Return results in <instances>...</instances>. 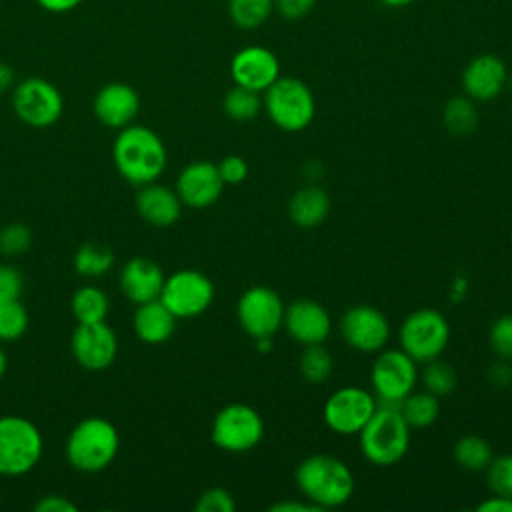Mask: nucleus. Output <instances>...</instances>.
Returning <instances> with one entry per match:
<instances>
[{"label":"nucleus","instance_id":"obj_21","mask_svg":"<svg viewBox=\"0 0 512 512\" xmlns=\"http://www.w3.org/2000/svg\"><path fill=\"white\" fill-rule=\"evenodd\" d=\"M164 280L166 276L154 260L146 256H136L122 266L120 290L130 302L144 304L160 298Z\"/></svg>","mask_w":512,"mask_h":512},{"label":"nucleus","instance_id":"obj_37","mask_svg":"<svg viewBox=\"0 0 512 512\" xmlns=\"http://www.w3.org/2000/svg\"><path fill=\"white\" fill-rule=\"evenodd\" d=\"M488 340L498 358L512 360V314H504L492 322Z\"/></svg>","mask_w":512,"mask_h":512},{"label":"nucleus","instance_id":"obj_36","mask_svg":"<svg viewBox=\"0 0 512 512\" xmlns=\"http://www.w3.org/2000/svg\"><path fill=\"white\" fill-rule=\"evenodd\" d=\"M486 472H488L490 490L498 496L512 498V454L492 458Z\"/></svg>","mask_w":512,"mask_h":512},{"label":"nucleus","instance_id":"obj_18","mask_svg":"<svg viewBox=\"0 0 512 512\" xmlns=\"http://www.w3.org/2000/svg\"><path fill=\"white\" fill-rule=\"evenodd\" d=\"M282 326L288 330V334L296 342L310 346V344L326 342L332 322H330L328 310L322 304H318L316 300H310V298H300V300L290 302L284 308V324Z\"/></svg>","mask_w":512,"mask_h":512},{"label":"nucleus","instance_id":"obj_35","mask_svg":"<svg viewBox=\"0 0 512 512\" xmlns=\"http://www.w3.org/2000/svg\"><path fill=\"white\" fill-rule=\"evenodd\" d=\"M32 246V230L22 222L0 228V254L12 258L24 254Z\"/></svg>","mask_w":512,"mask_h":512},{"label":"nucleus","instance_id":"obj_15","mask_svg":"<svg viewBox=\"0 0 512 512\" xmlns=\"http://www.w3.org/2000/svg\"><path fill=\"white\" fill-rule=\"evenodd\" d=\"M72 356L76 362L92 372L108 368L118 352V340L114 330L106 322L78 324L70 340Z\"/></svg>","mask_w":512,"mask_h":512},{"label":"nucleus","instance_id":"obj_33","mask_svg":"<svg viewBox=\"0 0 512 512\" xmlns=\"http://www.w3.org/2000/svg\"><path fill=\"white\" fill-rule=\"evenodd\" d=\"M28 330V312L20 300L0 302V340L12 342Z\"/></svg>","mask_w":512,"mask_h":512},{"label":"nucleus","instance_id":"obj_41","mask_svg":"<svg viewBox=\"0 0 512 512\" xmlns=\"http://www.w3.org/2000/svg\"><path fill=\"white\" fill-rule=\"evenodd\" d=\"M316 0H274V10L286 20H298L314 8Z\"/></svg>","mask_w":512,"mask_h":512},{"label":"nucleus","instance_id":"obj_8","mask_svg":"<svg viewBox=\"0 0 512 512\" xmlns=\"http://www.w3.org/2000/svg\"><path fill=\"white\" fill-rule=\"evenodd\" d=\"M12 108L28 126L48 128L62 116L64 98L52 82L32 76L14 84Z\"/></svg>","mask_w":512,"mask_h":512},{"label":"nucleus","instance_id":"obj_5","mask_svg":"<svg viewBox=\"0 0 512 512\" xmlns=\"http://www.w3.org/2000/svg\"><path fill=\"white\" fill-rule=\"evenodd\" d=\"M264 108L280 130L300 132L314 120L316 100L302 80L278 76L276 82L264 90Z\"/></svg>","mask_w":512,"mask_h":512},{"label":"nucleus","instance_id":"obj_2","mask_svg":"<svg viewBox=\"0 0 512 512\" xmlns=\"http://www.w3.org/2000/svg\"><path fill=\"white\" fill-rule=\"evenodd\" d=\"M294 476L304 498L322 510L346 504L354 492V476L350 468L330 454H312L304 458Z\"/></svg>","mask_w":512,"mask_h":512},{"label":"nucleus","instance_id":"obj_34","mask_svg":"<svg viewBox=\"0 0 512 512\" xmlns=\"http://www.w3.org/2000/svg\"><path fill=\"white\" fill-rule=\"evenodd\" d=\"M456 372L454 368L440 360V358H434L430 362H426V368H424V374H422V382L426 386L428 392H432L434 396H446L450 394L454 388H456Z\"/></svg>","mask_w":512,"mask_h":512},{"label":"nucleus","instance_id":"obj_23","mask_svg":"<svg viewBox=\"0 0 512 512\" xmlns=\"http://www.w3.org/2000/svg\"><path fill=\"white\" fill-rule=\"evenodd\" d=\"M176 320L178 318L172 314V310L160 298H156L138 304L132 324L138 340L146 344H162L174 334Z\"/></svg>","mask_w":512,"mask_h":512},{"label":"nucleus","instance_id":"obj_32","mask_svg":"<svg viewBox=\"0 0 512 512\" xmlns=\"http://www.w3.org/2000/svg\"><path fill=\"white\" fill-rule=\"evenodd\" d=\"M332 366V356L322 344L306 346L300 356V372L312 384L324 382L332 374Z\"/></svg>","mask_w":512,"mask_h":512},{"label":"nucleus","instance_id":"obj_20","mask_svg":"<svg viewBox=\"0 0 512 512\" xmlns=\"http://www.w3.org/2000/svg\"><path fill=\"white\" fill-rule=\"evenodd\" d=\"M92 110L104 126L120 130L136 118L140 110V96L126 82H108L96 92Z\"/></svg>","mask_w":512,"mask_h":512},{"label":"nucleus","instance_id":"obj_26","mask_svg":"<svg viewBox=\"0 0 512 512\" xmlns=\"http://www.w3.org/2000/svg\"><path fill=\"white\" fill-rule=\"evenodd\" d=\"M444 126L454 136H468L478 126V112L474 100L464 96H452L442 110Z\"/></svg>","mask_w":512,"mask_h":512},{"label":"nucleus","instance_id":"obj_25","mask_svg":"<svg viewBox=\"0 0 512 512\" xmlns=\"http://www.w3.org/2000/svg\"><path fill=\"white\" fill-rule=\"evenodd\" d=\"M400 414L410 428H426L440 414V400L432 392H410L400 400Z\"/></svg>","mask_w":512,"mask_h":512},{"label":"nucleus","instance_id":"obj_6","mask_svg":"<svg viewBox=\"0 0 512 512\" xmlns=\"http://www.w3.org/2000/svg\"><path fill=\"white\" fill-rule=\"evenodd\" d=\"M42 456V434L24 416H0V474L22 476Z\"/></svg>","mask_w":512,"mask_h":512},{"label":"nucleus","instance_id":"obj_44","mask_svg":"<svg viewBox=\"0 0 512 512\" xmlns=\"http://www.w3.org/2000/svg\"><path fill=\"white\" fill-rule=\"evenodd\" d=\"M476 510L478 512H512V498L494 494L492 498H486L484 502H480Z\"/></svg>","mask_w":512,"mask_h":512},{"label":"nucleus","instance_id":"obj_7","mask_svg":"<svg viewBox=\"0 0 512 512\" xmlns=\"http://www.w3.org/2000/svg\"><path fill=\"white\" fill-rule=\"evenodd\" d=\"M400 348L416 362L440 358L450 340L448 320L432 308H422L408 314L398 332Z\"/></svg>","mask_w":512,"mask_h":512},{"label":"nucleus","instance_id":"obj_50","mask_svg":"<svg viewBox=\"0 0 512 512\" xmlns=\"http://www.w3.org/2000/svg\"><path fill=\"white\" fill-rule=\"evenodd\" d=\"M0 502H2V498H0Z\"/></svg>","mask_w":512,"mask_h":512},{"label":"nucleus","instance_id":"obj_43","mask_svg":"<svg viewBox=\"0 0 512 512\" xmlns=\"http://www.w3.org/2000/svg\"><path fill=\"white\" fill-rule=\"evenodd\" d=\"M84 0H36V4L50 14H66L76 10Z\"/></svg>","mask_w":512,"mask_h":512},{"label":"nucleus","instance_id":"obj_17","mask_svg":"<svg viewBox=\"0 0 512 512\" xmlns=\"http://www.w3.org/2000/svg\"><path fill=\"white\" fill-rule=\"evenodd\" d=\"M224 188V180L218 172V164L208 160H198L188 164L176 180V194L188 208H208L212 206Z\"/></svg>","mask_w":512,"mask_h":512},{"label":"nucleus","instance_id":"obj_16","mask_svg":"<svg viewBox=\"0 0 512 512\" xmlns=\"http://www.w3.org/2000/svg\"><path fill=\"white\" fill-rule=\"evenodd\" d=\"M230 76L236 86L264 92L280 76L276 54L264 46H246L232 56Z\"/></svg>","mask_w":512,"mask_h":512},{"label":"nucleus","instance_id":"obj_31","mask_svg":"<svg viewBox=\"0 0 512 512\" xmlns=\"http://www.w3.org/2000/svg\"><path fill=\"white\" fill-rule=\"evenodd\" d=\"M222 106L228 118L236 122H246L258 116L262 108V98H260V92H254L244 86H234L226 92Z\"/></svg>","mask_w":512,"mask_h":512},{"label":"nucleus","instance_id":"obj_46","mask_svg":"<svg viewBox=\"0 0 512 512\" xmlns=\"http://www.w3.org/2000/svg\"><path fill=\"white\" fill-rule=\"evenodd\" d=\"M14 82H16L14 70H12L8 64L0 62V94H4V92H8L10 88H14Z\"/></svg>","mask_w":512,"mask_h":512},{"label":"nucleus","instance_id":"obj_47","mask_svg":"<svg viewBox=\"0 0 512 512\" xmlns=\"http://www.w3.org/2000/svg\"><path fill=\"white\" fill-rule=\"evenodd\" d=\"M378 2L384 4V6H388V8H404V6L412 4L414 0H378Z\"/></svg>","mask_w":512,"mask_h":512},{"label":"nucleus","instance_id":"obj_24","mask_svg":"<svg viewBox=\"0 0 512 512\" xmlns=\"http://www.w3.org/2000/svg\"><path fill=\"white\" fill-rule=\"evenodd\" d=\"M330 212L328 194L316 186L308 184L292 194L288 202V216L300 228H314L324 222Z\"/></svg>","mask_w":512,"mask_h":512},{"label":"nucleus","instance_id":"obj_9","mask_svg":"<svg viewBox=\"0 0 512 512\" xmlns=\"http://www.w3.org/2000/svg\"><path fill=\"white\" fill-rule=\"evenodd\" d=\"M210 436L226 452H248L262 440L264 420L248 404H228L214 416Z\"/></svg>","mask_w":512,"mask_h":512},{"label":"nucleus","instance_id":"obj_19","mask_svg":"<svg viewBox=\"0 0 512 512\" xmlns=\"http://www.w3.org/2000/svg\"><path fill=\"white\" fill-rule=\"evenodd\" d=\"M508 82L506 64L494 54L472 58L462 72V88L474 102H490L502 94Z\"/></svg>","mask_w":512,"mask_h":512},{"label":"nucleus","instance_id":"obj_30","mask_svg":"<svg viewBox=\"0 0 512 512\" xmlns=\"http://www.w3.org/2000/svg\"><path fill=\"white\" fill-rule=\"evenodd\" d=\"M272 10L274 0H228V16L242 30L260 28Z\"/></svg>","mask_w":512,"mask_h":512},{"label":"nucleus","instance_id":"obj_29","mask_svg":"<svg viewBox=\"0 0 512 512\" xmlns=\"http://www.w3.org/2000/svg\"><path fill=\"white\" fill-rule=\"evenodd\" d=\"M114 264V252L100 242H86L74 254V268L88 278L104 276Z\"/></svg>","mask_w":512,"mask_h":512},{"label":"nucleus","instance_id":"obj_12","mask_svg":"<svg viewBox=\"0 0 512 512\" xmlns=\"http://www.w3.org/2000/svg\"><path fill=\"white\" fill-rule=\"evenodd\" d=\"M378 400L358 386H344L336 390L324 404L322 416L336 434H360L366 422L376 412Z\"/></svg>","mask_w":512,"mask_h":512},{"label":"nucleus","instance_id":"obj_3","mask_svg":"<svg viewBox=\"0 0 512 512\" xmlns=\"http://www.w3.org/2000/svg\"><path fill=\"white\" fill-rule=\"evenodd\" d=\"M410 446V426L400 414V402H380L360 430V448L376 466H392L404 458Z\"/></svg>","mask_w":512,"mask_h":512},{"label":"nucleus","instance_id":"obj_42","mask_svg":"<svg viewBox=\"0 0 512 512\" xmlns=\"http://www.w3.org/2000/svg\"><path fill=\"white\" fill-rule=\"evenodd\" d=\"M34 510L36 512H76V504L70 502L68 498L64 496H58V494H48V496H42L36 504H34Z\"/></svg>","mask_w":512,"mask_h":512},{"label":"nucleus","instance_id":"obj_48","mask_svg":"<svg viewBox=\"0 0 512 512\" xmlns=\"http://www.w3.org/2000/svg\"><path fill=\"white\" fill-rule=\"evenodd\" d=\"M6 366H8V360H6L4 350L0 348V378H2V376H4V372H6Z\"/></svg>","mask_w":512,"mask_h":512},{"label":"nucleus","instance_id":"obj_39","mask_svg":"<svg viewBox=\"0 0 512 512\" xmlns=\"http://www.w3.org/2000/svg\"><path fill=\"white\" fill-rule=\"evenodd\" d=\"M24 290V278L18 268L10 264H0V302L20 300Z\"/></svg>","mask_w":512,"mask_h":512},{"label":"nucleus","instance_id":"obj_28","mask_svg":"<svg viewBox=\"0 0 512 512\" xmlns=\"http://www.w3.org/2000/svg\"><path fill=\"white\" fill-rule=\"evenodd\" d=\"M452 454H454V460L458 462V466H462L464 470H470V472L486 470L494 458L492 446L488 444V440H484L482 436H476V434L462 436L454 444Z\"/></svg>","mask_w":512,"mask_h":512},{"label":"nucleus","instance_id":"obj_14","mask_svg":"<svg viewBox=\"0 0 512 512\" xmlns=\"http://www.w3.org/2000/svg\"><path fill=\"white\" fill-rule=\"evenodd\" d=\"M340 334L358 352H378L390 338V324L378 308L356 304L342 314Z\"/></svg>","mask_w":512,"mask_h":512},{"label":"nucleus","instance_id":"obj_10","mask_svg":"<svg viewBox=\"0 0 512 512\" xmlns=\"http://www.w3.org/2000/svg\"><path fill=\"white\" fill-rule=\"evenodd\" d=\"M160 300L176 318H192L208 310L214 300V286L200 270L184 268L164 280Z\"/></svg>","mask_w":512,"mask_h":512},{"label":"nucleus","instance_id":"obj_27","mask_svg":"<svg viewBox=\"0 0 512 512\" xmlns=\"http://www.w3.org/2000/svg\"><path fill=\"white\" fill-rule=\"evenodd\" d=\"M72 314L78 324L104 322L108 316V298L96 286H82L72 296Z\"/></svg>","mask_w":512,"mask_h":512},{"label":"nucleus","instance_id":"obj_38","mask_svg":"<svg viewBox=\"0 0 512 512\" xmlns=\"http://www.w3.org/2000/svg\"><path fill=\"white\" fill-rule=\"evenodd\" d=\"M194 508L196 512H234L236 502L228 490L208 488L198 496Z\"/></svg>","mask_w":512,"mask_h":512},{"label":"nucleus","instance_id":"obj_13","mask_svg":"<svg viewBox=\"0 0 512 512\" xmlns=\"http://www.w3.org/2000/svg\"><path fill=\"white\" fill-rule=\"evenodd\" d=\"M416 378V360L402 348L380 352L370 372V382L380 402H400L414 390Z\"/></svg>","mask_w":512,"mask_h":512},{"label":"nucleus","instance_id":"obj_45","mask_svg":"<svg viewBox=\"0 0 512 512\" xmlns=\"http://www.w3.org/2000/svg\"><path fill=\"white\" fill-rule=\"evenodd\" d=\"M320 510L322 508H318L312 502H296V500H284L270 506V512H320Z\"/></svg>","mask_w":512,"mask_h":512},{"label":"nucleus","instance_id":"obj_49","mask_svg":"<svg viewBox=\"0 0 512 512\" xmlns=\"http://www.w3.org/2000/svg\"><path fill=\"white\" fill-rule=\"evenodd\" d=\"M506 86H508V88H510V92H512V76H510V78H508V82H506Z\"/></svg>","mask_w":512,"mask_h":512},{"label":"nucleus","instance_id":"obj_40","mask_svg":"<svg viewBox=\"0 0 512 512\" xmlns=\"http://www.w3.org/2000/svg\"><path fill=\"white\" fill-rule=\"evenodd\" d=\"M218 172H220L224 184H240L248 176V164L242 156L232 154V156L222 158V162L218 164Z\"/></svg>","mask_w":512,"mask_h":512},{"label":"nucleus","instance_id":"obj_22","mask_svg":"<svg viewBox=\"0 0 512 512\" xmlns=\"http://www.w3.org/2000/svg\"><path fill=\"white\" fill-rule=\"evenodd\" d=\"M136 210L140 218L146 220L150 226L166 228L180 218L182 200L176 194V190L164 184L150 182L140 186L136 194Z\"/></svg>","mask_w":512,"mask_h":512},{"label":"nucleus","instance_id":"obj_11","mask_svg":"<svg viewBox=\"0 0 512 512\" xmlns=\"http://www.w3.org/2000/svg\"><path fill=\"white\" fill-rule=\"evenodd\" d=\"M284 308L282 298L272 288L252 286L240 296L236 316L242 330L256 340L278 332L284 324Z\"/></svg>","mask_w":512,"mask_h":512},{"label":"nucleus","instance_id":"obj_1","mask_svg":"<svg viewBox=\"0 0 512 512\" xmlns=\"http://www.w3.org/2000/svg\"><path fill=\"white\" fill-rule=\"evenodd\" d=\"M112 158L124 180L144 186L158 180L166 168L168 154L162 138L154 130L140 124H128L120 128L114 140Z\"/></svg>","mask_w":512,"mask_h":512},{"label":"nucleus","instance_id":"obj_4","mask_svg":"<svg viewBox=\"0 0 512 512\" xmlns=\"http://www.w3.org/2000/svg\"><path fill=\"white\" fill-rule=\"evenodd\" d=\"M120 448L116 426L100 416L80 420L68 434L66 456L72 468L80 472H100L108 468Z\"/></svg>","mask_w":512,"mask_h":512}]
</instances>
